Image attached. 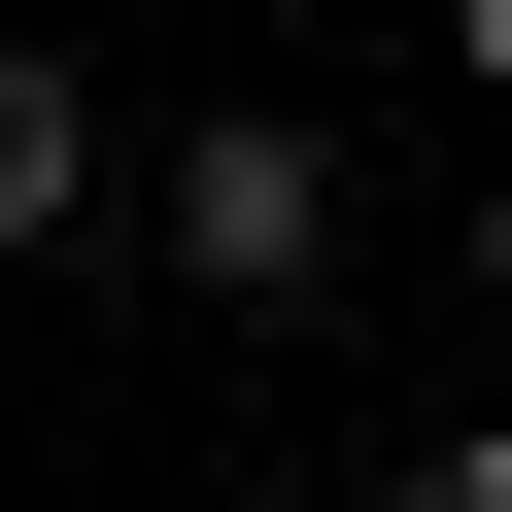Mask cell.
Returning <instances> with one entry per match:
<instances>
[{
  "label": "cell",
  "mask_w": 512,
  "mask_h": 512,
  "mask_svg": "<svg viewBox=\"0 0 512 512\" xmlns=\"http://www.w3.org/2000/svg\"><path fill=\"white\" fill-rule=\"evenodd\" d=\"M376 512H512V410H444V444H410V478H376Z\"/></svg>",
  "instance_id": "cell-3"
},
{
  "label": "cell",
  "mask_w": 512,
  "mask_h": 512,
  "mask_svg": "<svg viewBox=\"0 0 512 512\" xmlns=\"http://www.w3.org/2000/svg\"><path fill=\"white\" fill-rule=\"evenodd\" d=\"M69 205H103V69H35V35H0V274H35Z\"/></svg>",
  "instance_id": "cell-2"
},
{
  "label": "cell",
  "mask_w": 512,
  "mask_h": 512,
  "mask_svg": "<svg viewBox=\"0 0 512 512\" xmlns=\"http://www.w3.org/2000/svg\"><path fill=\"white\" fill-rule=\"evenodd\" d=\"M171 274L205 308H342V137L308 103H171Z\"/></svg>",
  "instance_id": "cell-1"
},
{
  "label": "cell",
  "mask_w": 512,
  "mask_h": 512,
  "mask_svg": "<svg viewBox=\"0 0 512 512\" xmlns=\"http://www.w3.org/2000/svg\"><path fill=\"white\" fill-rule=\"evenodd\" d=\"M444 103H478V137H512V0H444Z\"/></svg>",
  "instance_id": "cell-4"
},
{
  "label": "cell",
  "mask_w": 512,
  "mask_h": 512,
  "mask_svg": "<svg viewBox=\"0 0 512 512\" xmlns=\"http://www.w3.org/2000/svg\"><path fill=\"white\" fill-rule=\"evenodd\" d=\"M478 308H512V137H478Z\"/></svg>",
  "instance_id": "cell-5"
}]
</instances>
